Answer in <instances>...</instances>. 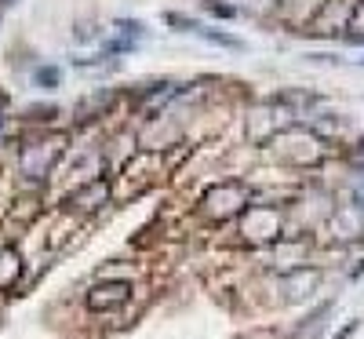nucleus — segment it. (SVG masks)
<instances>
[{
	"mask_svg": "<svg viewBox=\"0 0 364 339\" xmlns=\"http://www.w3.org/2000/svg\"><path fill=\"white\" fill-rule=\"evenodd\" d=\"M357 325H360V321H350V325H346V328H343V332H339V335H336V339H350V335H353V332H357Z\"/></svg>",
	"mask_w": 364,
	"mask_h": 339,
	"instance_id": "0eeeda50",
	"label": "nucleus"
},
{
	"mask_svg": "<svg viewBox=\"0 0 364 339\" xmlns=\"http://www.w3.org/2000/svg\"><path fill=\"white\" fill-rule=\"evenodd\" d=\"M164 19H168L171 26H182L186 33H197V29H200V22H197V19H182V15H175V11H168Z\"/></svg>",
	"mask_w": 364,
	"mask_h": 339,
	"instance_id": "20e7f679",
	"label": "nucleus"
},
{
	"mask_svg": "<svg viewBox=\"0 0 364 339\" xmlns=\"http://www.w3.org/2000/svg\"><path fill=\"white\" fill-rule=\"evenodd\" d=\"M215 15H223V19H233V8H226V4H208Z\"/></svg>",
	"mask_w": 364,
	"mask_h": 339,
	"instance_id": "423d86ee",
	"label": "nucleus"
},
{
	"mask_svg": "<svg viewBox=\"0 0 364 339\" xmlns=\"http://www.w3.org/2000/svg\"><path fill=\"white\" fill-rule=\"evenodd\" d=\"M128 285H99V288H91L87 292V306L91 311H113V306H120L128 299Z\"/></svg>",
	"mask_w": 364,
	"mask_h": 339,
	"instance_id": "f257e3e1",
	"label": "nucleus"
},
{
	"mask_svg": "<svg viewBox=\"0 0 364 339\" xmlns=\"http://www.w3.org/2000/svg\"><path fill=\"white\" fill-rule=\"evenodd\" d=\"M37 84H41V88H55V84H58V70H55V66L37 70Z\"/></svg>",
	"mask_w": 364,
	"mask_h": 339,
	"instance_id": "39448f33",
	"label": "nucleus"
},
{
	"mask_svg": "<svg viewBox=\"0 0 364 339\" xmlns=\"http://www.w3.org/2000/svg\"><path fill=\"white\" fill-rule=\"evenodd\" d=\"M15 277H18V252L4 249V252H0V288L15 285Z\"/></svg>",
	"mask_w": 364,
	"mask_h": 339,
	"instance_id": "f03ea898",
	"label": "nucleus"
},
{
	"mask_svg": "<svg viewBox=\"0 0 364 339\" xmlns=\"http://www.w3.org/2000/svg\"><path fill=\"white\" fill-rule=\"evenodd\" d=\"M197 33L204 37V41H211V44H223V48H233V51H240V48H245V44H240L237 37H226V33H215V29H197Z\"/></svg>",
	"mask_w": 364,
	"mask_h": 339,
	"instance_id": "7ed1b4c3",
	"label": "nucleus"
}]
</instances>
